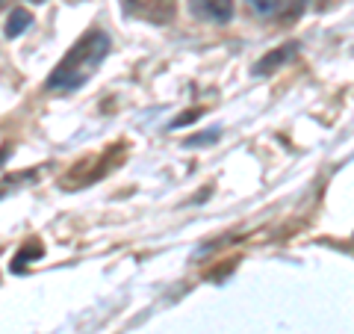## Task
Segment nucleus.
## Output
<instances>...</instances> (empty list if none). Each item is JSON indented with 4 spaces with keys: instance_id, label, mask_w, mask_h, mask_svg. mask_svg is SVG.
<instances>
[{
    "instance_id": "obj_1",
    "label": "nucleus",
    "mask_w": 354,
    "mask_h": 334,
    "mask_svg": "<svg viewBox=\"0 0 354 334\" xmlns=\"http://www.w3.org/2000/svg\"><path fill=\"white\" fill-rule=\"evenodd\" d=\"M109 48H113V42L104 30H88L50 71V77L44 80V89L48 92H77L97 71V65L106 60Z\"/></svg>"
},
{
    "instance_id": "obj_2",
    "label": "nucleus",
    "mask_w": 354,
    "mask_h": 334,
    "mask_svg": "<svg viewBox=\"0 0 354 334\" xmlns=\"http://www.w3.org/2000/svg\"><path fill=\"white\" fill-rule=\"evenodd\" d=\"M127 18L145 21V24H171L177 15V0H121Z\"/></svg>"
},
{
    "instance_id": "obj_3",
    "label": "nucleus",
    "mask_w": 354,
    "mask_h": 334,
    "mask_svg": "<svg viewBox=\"0 0 354 334\" xmlns=\"http://www.w3.org/2000/svg\"><path fill=\"white\" fill-rule=\"evenodd\" d=\"M298 48H301L298 42H286V44H281V48L269 51L266 57H260L257 62H254V69H251V71L257 74V77H269V74H274L278 69H283V65L298 53Z\"/></svg>"
},
{
    "instance_id": "obj_4",
    "label": "nucleus",
    "mask_w": 354,
    "mask_h": 334,
    "mask_svg": "<svg viewBox=\"0 0 354 334\" xmlns=\"http://www.w3.org/2000/svg\"><path fill=\"white\" fill-rule=\"evenodd\" d=\"M192 12L213 24H227L234 18V0H192Z\"/></svg>"
},
{
    "instance_id": "obj_5",
    "label": "nucleus",
    "mask_w": 354,
    "mask_h": 334,
    "mask_svg": "<svg viewBox=\"0 0 354 334\" xmlns=\"http://www.w3.org/2000/svg\"><path fill=\"white\" fill-rule=\"evenodd\" d=\"M39 258H44V246H41V240L30 237L24 246L15 252V258H12V272H15V275H24L27 266H30L32 261H39Z\"/></svg>"
},
{
    "instance_id": "obj_6",
    "label": "nucleus",
    "mask_w": 354,
    "mask_h": 334,
    "mask_svg": "<svg viewBox=\"0 0 354 334\" xmlns=\"http://www.w3.org/2000/svg\"><path fill=\"white\" fill-rule=\"evenodd\" d=\"M39 177H41V169H24V172L6 175L3 181H0V198H6L9 193H18V189L27 186V184H36Z\"/></svg>"
},
{
    "instance_id": "obj_7",
    "label": "nucleus",
    "mask_w": 354,
    "mask_h": 334,
    "mask_svg": "<svg viewBox=\"0 0 354 334\" xmlns=\"http://www.w3.org/2000/svg\"><path fill=\"white\" fill-rule=\"evenodd\" d=\"M304 9H307V0H278L274 15H278L281 27H290V24H295V21L304 15Z\"/></svg>"
},
{
    "instance_id": "obj_8",
    "label": "nucleus",
    "mask_w": 354,
    "mask_h": 334,
    "mask_svg": "<svg viewBox=\"0 0 354 334\" xmlns=\"http://www.w3.org/2000/svg\"><path fill=\"white\" fill-rule=\"evenodd\" d=\"M30 24H32V15H30V9H24V6H18V9H12V15H9V21H6V39H18V36H24V33L30 30Z\"/></svg>"
},
{
    "instance_id": "obj_9",
    "label": "nucleus",
    "mask_w": 354,
    "mask_h": 334,
    "mask_svg": "<svg viewBox=\"0 0 354 334\" xmlns=\"http://www.w3.org/2000/svg\"><path fill=\"white\" fill-rule=\"evenodd\" d=\"M216 139H218V130L213 128V130L198 133V137H189V139H186V146H189V148H198V146H213Z\"/></svg>"
},
{
    "instance_id": "obj_10",
    "label": "nucleus",
    "mask_w": 354,
    "mask_h": 334,
    "mask_svg": "<svg viewBox=\"0 0 354 334\" xmlns=\"http://www.w3.org/2000/svg\"><path fill=\"white\" fill-rule=\"evenodd\" d=\"M201 113H204L201 107H192V109H186V113H180V116H177V118L171 121L169 128H171V130H177V128H186V125H192V121H195L198 116H201Z\"/></svg>"
},
{
    "instance_id": "obj_11",
    "label": "nucleus",
    "mask_w": 354,
    "mask_h": 334,
    "mask_svg": "<svg viewBox=\"0 0 354 334\" xmlns=\"http://www.w3.org/2000/svg\"><path fill=\"white\" fill-rule=\"evenodd\" d=\"M248 3L257 15H272L274 9H278V0H248Z\"/></svg>"
},
{
    "instance_id": "obj_12",
    "label": "nucleus",
    "mask_w": 354,
    "mask_h": 334,
    "mask_svg": "<svg viewBox=\"0 0 354 334\" xmlns=\"http://www.w3.org/2000/svg\"><path fill=\"white\" fill-rule=\"evenodd\" d=\"M27 3H36L39 6V3H44V0H27Z\"/></svg>"
},
{
    "instance_id": "obj_13",
    "label": "nucleus",
    "mask_w": 354,
    "mask_h": 334,
    "mask_svg": "<svg viewBox=\"0 0 354 334\" xmlns=\"http://www.w3.org/2000/svg\"><path fill=\"white\" fill-rule=\"evenodd\" d=\"M3 3H6V0H0V6H3Z\"/></svg>"
}]
</instances>
